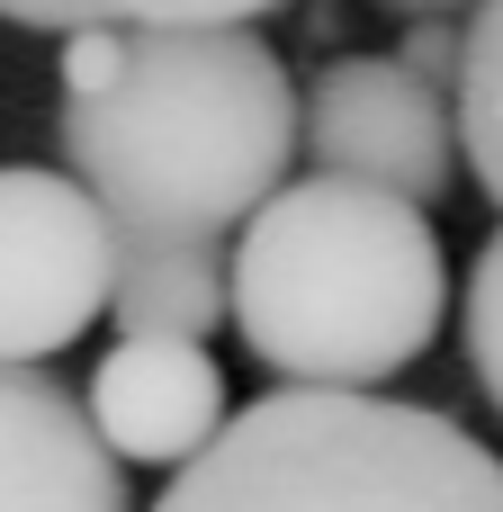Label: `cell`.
<instances>
[{
	"label": "cell",
	"instance_id": "6da1fadb",
	"mask_svg": "<svg viewBox=\"0 0 503 512\" xmlns=\"http://www.w3.org/2000/svg\"><path fill=\"white\" fill-rule=\"evenodd\" d=\"M54 135L117 225L234 234L297 162V81L252 27L90 18L63 36Z\"/></svg>",
	"mask_w": 503,
	"mask_h": 512
},
{
	"label": "cell",
	"instance_id": "5b68a950",
	"mask_svg": "<svg viewBox=\"0 0 503 512\" xmlns=\"http://www.w3.org/2000/svg\"><path fill=\"white\" fill-rule=\"evenodd\" d=\"M297 153L315 171L378 180L441 207L459 180V117H450V90L414 81L396 54H342L297 90Z\"/></svg>",
	"mask_w": 503,
	"mask_h": 512
},
{
	"label": "cell",
	"instance_id": "ba28073f",
	"mask_svg": "<svg viewBox=\"0 0 503 512\" xmlns=\"http://www.w3.org/2000/svg\"><path fill=\"white\" fill-rule=\"evenodd\" d=\"M108 324L117 333H189L234 324V243L189 225H117L108 252Z\"/></svg>",
	"mask_w": 503,
	"mask_h": 512
},
{
	"label": "cell",
	"instance_id": "7c38bea8",
	"mask_svg": "<svg viewBox=\"0 0 503 512\" xmlns=\"http://www.w3.org/2000/svg\"><path fill=\"white\" fill-rule=\"evenodd\" d=\"M117 18H180V27H252L288 0H108Z\"/></svg>",
	"mask_w": 503,
	"mask_h": 512
},
{
	"label": "cell",
	"instance_id": "7a4b0ae2",
	"mask_svg": "<svg viewBox=\"0 0 503 512\" xmlns=\"http://www.w3.org/2000/svg\"><path fill=\"white\" fill-rule=\"evenodd\" d=\"M450 261L432 207L378 180H279L234 225V333L288 387H378L432 351Z\"/></svg>",
	"mask_w": 503,
	"mask_h": 512
},
{
	"label": "cell",
	"instance_id": "4fadbf2b",
	"mask_svg": "<svg viewBox=\"0 0 503 512\" xmlns=\"http://www.w3.org/2000/svg\"><path fill=\"white\" fill-rule=\"evenodd\" d=\"M0 18H9V27H36V36H72V27L117 18V9H108V0H0Z\"/></svg>",
	"mask_w": 503,
	"mask_h": 512
},
{
	"label": "cell",
	"instance_id": "3957f363",
	"mask_svg": "<svg viewBox=\"0 0 503 512\" xmlns=\"http://www.w3.org/2000/svg\"><path fill=\"white\" fill-rule=\"evenodd\" d=\"M153 512H503V459L378 387H279L225 414Z\"/></svg>",
	"mask_w": 503,
	"mask_h": 512
},
{
	"label": "cell",
	"instance_id": "52a82bcc",
	"mask_svg": "<svg viewBox=\"0 0 503 512\" xmlns=\"http://www.w3.org/2000/svg\"><path fill=\"white\" fill-rule=\"evenodd\" d=\"M0 512H135L126 459L45 360H0Z\"/></svg>",
	"mask_w": 503,
	"mask_h": 512
},
{
	"label": "cell",
	"instance_id": "8992f818",
	"mask_svg": "<svg viewBox=\"0 0 503 512\" xmlns=\"http://www.w3.org/2000/svg\"><path fill=\"white\" fill-rule=\"evenodd\" d=\"M81 405H90L99 441H108L126 468H162V477H171L180 459H198V450L225 432V414H234L216 351L189 342V333H117L108 360L90 369Z\"/></svg>",
	"mask_w": 503,
	"mask_h": 512
},
{
	"label": "cell",
	"instance_id": "277c9868",
	"mask_svg": "<svg viewBox=\"0 0 503 512\" xmlns=\"http://www.w3.org/2000/svg\"><path fill=\"white\" fill-rule=\"evenodd\" d=\"M117 216L72 171L0 162V360H54L108 315Z\"/></svg>",
	"mask_w": 503,
	"mask_h": 512
},
{
	"label": "cell",
	"instance_id": "8fae6325",
	"mask_svg": "<svg viewBox=\"0 0 503 512\" xmlns=\"http://www.w3.org/2000/svg\"><path fill=\"white\" fill-rule=\"evenodd\" d=\"M459 54H468V18H405V45L396 63L432 90H459Z\"/></svg>",
	"mask_w": 503,
	"mask_h": 512
},
{
	"label": "cell",
	"instance_id": "30bf717a",
	"mask_svg": "<svg viewBox=\"0 0 503 512\" xmlns=\"http://www.w3.org/2000/svg\"><path fill=\"white\" fill-rule=\"evenodd\" d=\"M459 333H468V369H477L486 405L503 414V225L486 234L477 270H468V306H459Z\"/></svg>",
	"mask_w": 503,
	"mask_h": 512
},
{
	"label": "cell",
	"instance_id": "9c48e42d",
	"mask_svg": "<svg viewBox=\"0 0 503 512\" xmlns=\"http://www.w3.org/2000/svg\"><path fill=\"white\" fill-rule=\"evenodd\" d=\"M450 117H459V162L477 171V189L503 207V0L468 9V54H459Z\"/></svg>",
	"mask_w": 503,
	"mask_h": 512
},
{
	"label": "cell",
	"instance_id": "5bb4252c",
	"mask_svg": "<svg viewBox=\"0 0 503 512\" xmlns=\"http://www.w3.org/2000/svg\"><path fill=\"white\" fill-rule=\"evenodd\" d=\"M387 9H396V18H468L477 0H387Z\"/></svg>",
	"mask_w": 503,
	"mask_h": 512
}]
</instances>
